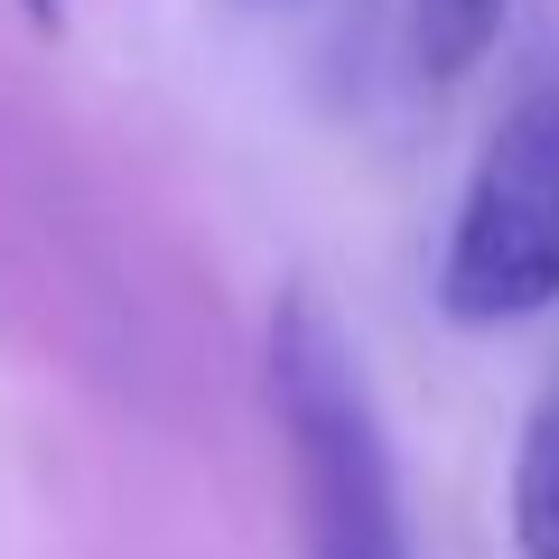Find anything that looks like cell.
Listing matches in <instances>:
<instances>
[{"label": "cell", "instance_id": "obj_1", "mask_svg": "<svg viewBox=\"0 0 559 559\" xmlns=\"http://www.w3.org/2000/svg\"><path fill=\"white\" fill-rule=\"evenodd\" d=\"M271 411L289 429V466H299L308 559H411L373 392L318 299L271 308Z\"/></svg>", "mask_w": 559, "mask_h": 559}, {"label": "cell", "instance_id": "obj_2", "mask_svg": "<svg viewBox=\"0 0 559 559\" xmlns=\"http://www.w3.org/2000/svg\"><path fill=\"white\" fill-rule=\"evenodd\" d=\"M439 308L457 326H522L559 308V75H540L466 168L439 252Z\"/></svg>", "mask_w": 559, "mask_h": 559}, {"label": "cell", "instance_id": "obj_3", "mask_svg": "<svg viewBox=\"0 0 559 559\" xmlns=\"http://www.w3.org/2000/svg\"><path fill=\"white\" fill-rule=\"evenodd\" d=\"M513 0H401V38H411V66L419 75L457 84L466 66H485V47L503 38Z\"/></svg>", "mask_w": 559, "mask_h": 559}, {"label": "cell", "instance_id": "obj_4", "mask_svg": "<svg viewBox=\"0 0 559 559\" xmlns=\"http://www.w3.org/2000/svg\"><path fill=\"white\" fill-rule=\"evenodd\" d=\"M513 550L559 559V382L532 401L522 448H513Z\"/></svg>", "mask_w": 559, "mask_h": 559}, {"label": "cell", "instance_id": "obj_5", "mask_svg": "<svg viewBox=\"0 0 559 559\" xmlns=\"http://www.w3.org/2000/svg\"><path fill=\"white\" fill-rule=\"evenodd\" d=\"M20 10H28V20H57V0H20Z\"/></svg>", "mask_w": 559, "mask_h": 559}]
</instances>
